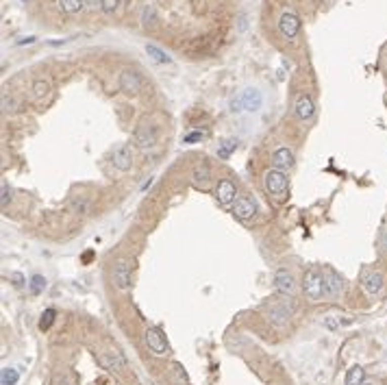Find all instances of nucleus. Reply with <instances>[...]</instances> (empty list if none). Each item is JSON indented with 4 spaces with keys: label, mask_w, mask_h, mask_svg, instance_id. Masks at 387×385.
I'll list each match as a JSON object with an SVG mask.
<instances>
[{
    "label": "nucleus",
    "mask_w": 387,
    "mask_h": 385,
    "mask_svg": "<svg viewBox=\"0 0 387 385\" xmlns=\"http://www.w3.org/2000/svg\"><path fill=\"white\" fill-rule=\"evenodd\" d=\"M303 292L311 303L322 301L326 292H324V274L318 270V268H309L303 277Z\"/></svg>",
    "instance_id": "1"
},
{
    "label": "nucleus",
    "mask_w": 387,
    "mask_h": 385,
    "mask_svg": "<svg viewBox=\"0 0 387 385\" xmlns=\"http://www.w3.org/2000/svg\"><path fill=\"white\" fill-rule=\"evenodd\" d=\"M133 144L137 148H155L159 144V129L157 124H152L150 120H142L140 124L135 126V133H133Z\"/></svg>",
    "instance_id": "2"
},
{
    "label": "nucleus",
    "mask_w": 387,
    "mask_h": 385,
    "mask_svg": "<svg viewBox=\"0 0 387 385\" xmlns=\"http://www.w3.org/2000/svg\"><path fill=\"white\" fill-rule=\"evenodd\" d=\"M261 103H264V98H261V92L254 90V87H248V90H244V92L231 103V109H233V111H242V109H246V111H259Z\"/></svg>",
    "instance_id": "3"
},
{
    "label": "nucleus",
    "mask_w": 387,
    "mask_h": 385,
    "mask_svg": "<svg viewBox=\"0 0 387 385\" xmlns=\"http://www.w3.org/2000/svg\"><path fill=\"white\" fill-rule=\"evenodd\" d=\"M287 174L283 172V170H276V168H272V170H268L266 172V177H264V185H266V192L268 194H272V196H283L285 194V190H287Z\"/></svg>",
    "instance_id": "4"
},
{
    "label": "nucleus",
    "mask_w": 387,
    "mask_h": 385,
    "mask_svg": "<svg viewBox=\"0 0 387 385\" xmlns=\"http://www.w3.org/2000/svg\"><path fill=\"white\" fill-rule=\"evenodd\" d=\"M111 279H113V285L122 289V292H126L131 287V279H133V274H131V261L128 259H118L113 266V272H111Z\"/></svg>",
    "instance_id": "5"
},
{
    "label": "nucleus",
    "mask_w": 387,
    "mask_h": 385,
    "mask_svg": "<svg viewBox=\"0 0 387 385\" xmlns=\"http://www.w3.org/2000/svg\"><path fill=\"white\" fill-rule=\"evenodd\" d=\"M111 163H113V168L120 170V172H128L133 168V148H131V144H118V146L113 148Z\"/></svg>",
    "instance_id": "6"
},
{
    "label": "nucleus",
    "mask_w": 387,
    "mask_h": 385,
    "mask_svg": "<svg viewBox=\"0 0 387 385\" xmlns=\"http://www.w3.org/2000/svg\"><path fill=\"white\" fill-rule=\"evenodd\" d=\"M385 285V277L378 270H363L361 272V287L368 296H376Z\"/></svg>",
    "instance_id": "7"
},
{
    "label": "nucleus",
    "mask_w": 387,
    "mask_h": 385,
    "mask_svg": "<svg viewBox=\"0 0 387 385\" xmlns=\"http://www.w3.org/2000/svg\"><path fill=\"white\" fill-rule=\"evenodd\" d=\"M118 87L126 94V96H137L142 90V78L137 76V72L133 70H122L118 76Z\"/></svg>",
    "instance_id": "8"
},
{
    "label": "nucleus",
    "mask_w": 387,
    "mask_h": 385,
    "mask_svg": "<svg viewBox=\"0 0 387 385\" xmlns=\"http://www.w3.org/2000/svg\"><path fill=\"white\" fill-rule=\"evenodd\" d=\"M279 31L281 35L285 39H294L298 31H300V18L296 16L294 11H285V13H281V18H279Z\"/></svg>",
    "instance_id": "9"
},
{
    "label": "nucleus",
    "mask_w": 387,
    "mask_h": 385,
    "mask_svg": "<svg viewBox=\"0 0 387 385\" xmlns=\"http://www.w3.org/2000/svg\"><path fill=\"white\" fill-rule=\"evenodd\" d=\"M146 344H148V348L155 355H159V357H163V355H167V342H165V337H163V333L157 329V326H148L146 329Z\"/></svg>",
    "instance_id": "10"
},
{
    "label": "nucleus",
    "mask_w": 387,
    "mask_h": 385,
    "mask_svg": "<svg viewBox=\"0 0 387 385\" xmlns=\"http://www.w3.org/2000/svg\"><path fill=\"white\" fill-rule=\"evenodd\" d=\"M257 213V200L250 198V196H242L233 202V216L239 218V220H250Z\"/></svg>",
    "instance_id": "11"
},
{
    "label": "nucleus",
    "mask_w": 387,
    "mask_h": 385,
    "mask_svg": "<svg viewBox=\"0 0 387 385\" xmlns=\"http://www.w3.org/2000/svg\"><path fill=\"white\" fill-rule=\"evenodd\" d=\"M296 287V281H294V274H291L287 268H279V270L274 272V289L283 296H287L294 292Z\"/></svg>",
    "instance_id": "12"
},
{
    "label": "nucleus",
    "mask_w": 387,
    "mask_h": 385,
    "mask_svg": "<svg viewBox=\"0 0 387 385\" xmlns=\"http://www.w3.org/2000/svg\"><path fill=\"white\" fill-rule=\"evenodd\" d=\"M235 194H237V187L229 179H222L220 183H218V187H216V198H218L220 205H231V202H235L237 200Z\"/></svg>",
    "instance_id": "13"
},
{
    "label": "nucleus",
    "mask_w": 387,
    "mask_h": 385,
    "mask_svg": "<svg viewBox=\"0 0 387 385\" xmlns=\"http://www.w3.org/2000/svg\"><path fill=\"white\" fill-rule=\"evenodd\" d=\"M272 168L276 170H283V172H287L294 168V152H291L289 148H276L272 152Z\"/></svg>",
    "instance_id": "14"
},
{
    "label": "nucleus",
    "mask_w": 387,
    "mask_h": 385,
    "mask_svg": "<svg viewBox=\"0 0 387 385\" xmlns=\"http://www.w3.org/2000/svg\"><path fill=\"white\" fill-rule=\"evenodd\" d=\"M324 292L328 298H337L341 294V277L333 268H326L324 270Z\"/></svg>",
    "instance_id": "15"
},
{
    "label": "nucleus",
    "mask_w": 387,
    "mask_h": 385,
    "mask_svg": "<svg viewBox=\"0 0 387 385\" xmlns=\"http://www.w3.org/2000/svg\"><path fill=\"white\" fill-rule=\"evenodd\" d=\"M294 111H296V118L298 120H309L313 111H316V105H313V100L311 96H307V94H303V96H298L296 100V105H294Z\"/></svg>",
    "instance_id": "16"
},
{
    "label": "nucleus",
    "mask_w": 387,
    "mask_h": 385,
    "mask_svg": "<svg viewBox=\"0 0 387 385\" xmlns=\"http://www.w3.org/2000/svg\"><path fill=\"white\" fill-rule=\"evenodd\" d=\"M291 309H294V307H287L285 303H281V305H272V307H270V320H272L276 326H283V324H285V322L289 320Z\"/></svg>",
    "instance_id": "17"
},
{
    "label": "nucleus",
    "mask_w": 387,
    "mask_h": 385,
    "mask_svg": "<svg viewBox=\"0 0 387 385\" xmlns=\"http://www.w3.org/2000/svg\"><path fill=\"white\" fill-rule=\"evenodd\" d=\"M100 359H102V364H105L107 368H111V370H124V368H126V361H124L122 353L118 351V348L109 351V355H102Z\"/></svg>",
    "instance_id": "18"
},
{
    "label": "nucleus",
    "mask_w": 387,
    "mask_h": 385,
    "mask_svg": "<svg viewBox=\"0 0 387 385\" xmlns=\"http://www.w3.org/2000/svg\"><path fill=\"white\" fill-rule=\"evenodd\" d=\"M146 53H148L150 59L157 61V63H172V57L167 55L165 50H161L159 46H155V44H146Z\"/></svg>",
    "instance_id": "19"
},
{
    "label": "nucleus",
    "mask_w": 387,
    "mask_h": 385,
    "mask_svg": "<svg viewBox=\"0 0 387 385\" xmlns=\"http://www.w3.org/2000/svg\"><path fill=\"white\" fill-rule=\"evenodd\" d=\"M140 20H142V26H144V28H155V24H157V11H155V7H152V5H144V7H142Z\"/></svg>",
    "instance_id": "20"
},
{
    "label": "nucleus",
    "mask_w": 387,
    "mask_h": 385,
    "mask_svg": "<svg viewBox=\"0 0 387 385\" xmlns=\"http://www.w3.org/2000/svg\"><path fill=\"white\" fill-rule=\"evenodd\" d=\"M192 179H194V183H196V185H207V183H209V179H211L209 165H207V163L196 165L194 172H192Z\"/></svg>",
    "instance_id": "21"
},
{
    "label": "nucleus",
    "mask_w": 387,
    "mask_h": 385,
    "mask_svg": "<svg viewBox=\"0 0 387 385\" xmlns=\"http://www.w3.org/2000/svg\"><path fill=\"white\" fill-rule=\"evenodd\" d=\"M363 376H366V372H363L361 366L348 368V372H346V385H363Z\"/></svg>",
    "instance_id": "22"
},
{
    "label": "nucleus",
    "mask_w": 387,
    "mask_h": 385,
    "mask_svg": "<svg viewBox=\"0 0 387 385\" xmlns=\"http://www.w3.org/2000/svg\"><path fill=\"white\" fill-rule=\"evenodd\" d=\"M83 5H85V0H59V7L68 13V16H74V13H78L83 9Z\"/></svg>",
    "instance_id": "23"
},
{
    "label": "nucleus",
    "mask_w": 387,
    "mask_h": 385,
    "mask_svg": "<svg viewBox=\"0 0 387 385\" xmlns=\"http://www.w3.org/2000/svg\"><path fill=\"white\" fill-rule=\"evenodd\" d=\"M20 379V372L16 368H3V372H0V383L3 385H16Z\"/></svg>",
    "instance_id": "24"
},
{
    "label": "nucleus",
    "mask_w": 387,
    "mask_h": 385,
    "mask_svg": "<svg viewBox=\"0 0 387 385\" xmlns=\"http://www.w3.org/2000/svg\"><path fill=\"white\" fill-rule=\"evenodd\" d=\"M235 148H237L235 140H224L220 146H218V157H220V159H229L233 152H235Z\"/></svg>",
    "instance_id": "25"
},
{
    "label": "nucleus",
    "mask_w": 387,
    "mask_h": 385,
    "mask_svg": "<svg viewBox=\"0 0 387 385\" xmlns=\"http://www.w3.org/2000/svg\"><path fill=\"white\" fill-rule=\"evenodd\" d=\"M44 287H46V279H44L41 274H35V277H31V281H28V289H31L33 296H39L44 292Z\"/></svg>",
    "instance_id": "26"
},
{
    "label": "nucleus",
    "mask_w": 387,
    "mask_h": 385,
    "mask_svg": "<svg viewBox=\"0 0 387 385\" xmlns=\"http://www.w3.org/2000/svg\"><path fill=\"white\" fill-rule=\"evenodd\" d=\"M55 318H57V311L55 309H46L41 314V318H39V329L41 331H48L50 326L55 324Z\"/></svg>",
    "instance_id": "27"
},
{
    "label": "nucleus",
    "mask_w": 387,
    "mask_h": 385,
    "mask_svg": "<svg viewBox=\"0 0 387 385\" xmlns=\"http://www.w3.org/2000/svg\"><path fill=\"white\" fill-rule=\"evenodd\" d=\"M48 92H50L48 81H44V78H37V81L33 83V94H35V98H44Z\"/></svg>",
    "instance_id": "28"
},
{
    "label": "nucleus",
    "mask_w": 387,
    "mask_h": 385,
    "mask_svg": "<svg viewBox=\"0 0 387 385\" xmlns=\"http://www.w3.org/2000/svg\"><path fill=\"white\" fill-rule=\"evenodd\" d=\"M100 9H102V13H107V16H113V13L120 9V0H100Z\"/></svg>",
    "instance_id": "29"
},
{
    "label": "nucleus",
    "mask_w": 387,
    "mask_h": 385,
    "mask_svg": "<svg viewBox=\"0 0 387 385\" xmlns=\"http://www.w3.org/2000/svg\"><path fill=\"white\" fill-rule=\"evenodd\" d=\"M55 385H76V376L72 374V372H61V374H57L55 376Z\"/></svg>",
    "instance_id": "30"
},
{
    "label": "nucleus",
    "mask_w": 387,
    "mask_h": 385,
    "mask_svg": "<svg viewBox=\"0 0 387 385\" xmlns=\"http://www.w3.org/2000/svg\"><path fill=\"white\" fill-rule=\"evenodd\" d=\"M72 211H74V213H87V211H90V200L74 198V200H72Z\"/></svg>",
    "instance_id": "31"
},
{
    "label": "nucleus",
    "mask_w": 387,
    "mask_h": 385,
    "mask_svg": "<svg viewBox=\"0 0 387 385\" xmlns=\"http://www.w3.org/2000/svg\"><path fill=\"white\" fill-rule=\"evenodd\" d=\"M0 190H3V198H0V205L7 207V205H9V200H11V190L7 187V183H3V187H0Z\"/></svg>",
    "instance_id": "32"
},
{
    "label": "nucleus",
    "mask_w": 387,
    "mask_h": 385,
    "mask_svg": "<svg viewBox=\"0 0 387 385\" xmlns=\"http://www.w3.org/2000/svg\"><path fill=\"white\" fill-rule=\"evenodd\" d=\"M200 137H202V133H189V135L185 137V142H187V144H194L196 140H200Z\"/></svg>",
    "instance_id": "33"
},
{
    "label": "nucleus",
    "mask_w": 387,
    "mask_h": 385,
    "mask_svg": "<svg viewBox=\"0 0 387 385\" xmlns=\"http://www.w3.org/2000/svg\"><path fill=\"white\" fill-rule=\"evenodd\" d=\"M381 246H383V248L387 250V229L383 231V235H381Z\"/></svg>",
    "instance_id": "34"
}]
</instances>
